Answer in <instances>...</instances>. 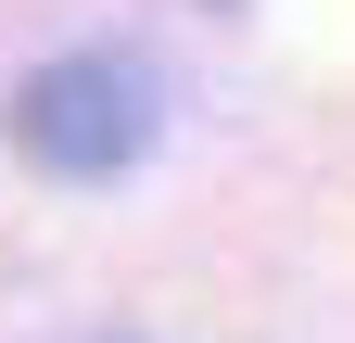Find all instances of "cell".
<instances>
[{"instance_id": "cell-1", "label": "cell", "mask_w": 355, "mask_h": 343, "mask_svg": "<svg viewBox=\"0 0 355 343\" xmlns=\"http://www.w3.org/2000/svg\"><path fill=\"white\" fill-rule=\"evenodd\" d=\"M13 153L51 165V178H114V165L153 153V76L127 51H76V64H38L13 90Z\"/></svg>"}]
</instances>
